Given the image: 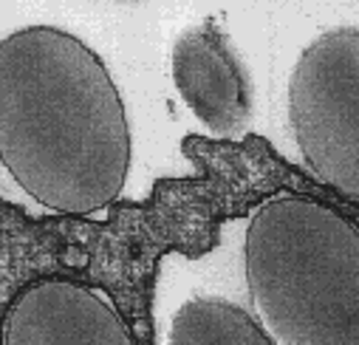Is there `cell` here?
<instances>
[{"mask_svg": "<svg viewBox=\"0 0 359 345\" xmlns=\"http://www.w3.org/2000/svg\"><path fill=\"white\" fill-rule=\"evenodd\" d=\"M130 156L119 88L79 37L29 26L0 40V161L23 193L60 215L102 212Z\"/></svg>", "mask_w": 359, "mask_h": 345, "instance_id": "obj_1", "label": "cell"}, {"mask_svg": "<svg viewBox=\"0 0 359 345\" xmlns=\"http://www.w3.org/2000/svg\"><path fill=\"white\" fill-rule=\"evenodd\" d=\"M255 320L275 345H359V232L334 207L272 196L246 224Z\"/></svg>", "mask_w": 359, "mask_h": 345, "instance_id": "obj_2", "label": "cell"}, {"mask_svg": "<svg viewBox=\"0 0 359 345\" xmlns=\"http://www.w3.org/2000/svg\"><path fill=\"white\" fill-rule=\"evenodd\" d=\"M289 122L314 176L356 201L359 196V29L320 34L289 79Z\"/></svg>", "mask_w": 359, "mask_h": 345, "instance_id": "obj_3", "label": "cell"}, {"mask_svg": "<svg viewBox=\"0 0 359 345\" xmlns=\"http://www.w3.org/2000/svg\"><path fill=\"white\" fill-rule=\"evenodd\" d=\"M178 97L215 136H238L249 119V91L241 62L212 23L178 34L170 57Z\"/></svg>", "mask_w": 359, "mask_h": 345, "instance_id": "obj_4", "label": "cell"}, {"mask_svg": "<svg viewBox=\"0 0 359 345\" xmlns=\"http://www.w3.org/2000/svg\"><path fill=\"white\" fill-rule=\"evenodd\" d=\"M167 345H275L263 334L257 320L224 300L193 297L172 314Z\"/></svg>", "mask_w": 359, "mask_h": 345, "instance_id": "obj_5", "label": "cell"}]
</instances>
